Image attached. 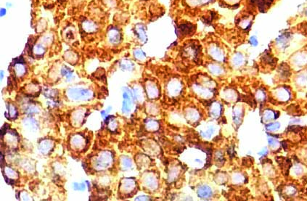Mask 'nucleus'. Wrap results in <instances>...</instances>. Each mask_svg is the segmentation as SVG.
<instances>
[{"instance_id":"f257e3e1","label":"nucleus","mask_w":307,"mask_h":201,"mask_svg":"<svg viewBox=\"0 0 307 201\" xmlns=\"http://www.w3.org/2000/svg\"><path fill=\"white\" fill-rule=\"evenodd\" d=\"M68 95L73 100H89L92 97V93L89 90L84 89H70L68 90Z\"/></svg>"},{"instance_id":"f03ea898","label":"nucleus","mask_w":307,"mask_h":201,"mask_svg":"<svg viewBox=\"0 0 307 201\" xmlns=\"http://www.w3.org/2000/svg\"><path fill=\"white\" fill-rule=\"evenodd\" d=\"M112 160V155L109 153H103L97 162V167L99 168L108 166Z\"/></svg>"},{"instance_id":"7ed1b4c3","label":"nucleus","mask_w":307,"mask_h":201,"mask_svg":"<svg viewBox=\"0 0 307 201\" xmlns=\"http://www.w3.org/2000/svg\"><path fill=\"white\" fill-rule=\"evenodd\" d=\"M108 39L110 42L113 44L118 43L121 38V35L119 33V31L117 29H110L108 31Z\"/></svg>"},{"instance_id":"20e7f679","label":"nucleus","mask_w":307,"mask_h":201,"mask_svg":"<svg viewBox=\"0 0 307 201\" xmlns=\"http://www.w3.org/2000/svg\"><path fill=\"white\" fill-rule=\"evenodd\" d=\"M129 91V90H128ZM128 91H124L123 92V106H122V110L123 113H127L129 112L130 108H131V104H132V101L131 99L129 96Z\"/></svg>"},{"instance_id":"39448f33","label":"nucleus","mask_w":307,"mask_h":201,"mask_svg":"<svg viewBox=\"0 0 307 201\" xmlns=\"http://www.w3.org/2000/svg\"><path fill=\"white\" fill-rule=\"evenodd\" d=\"M4 177H5V180L7 181V182H8V180H9V184H11V182H10V181H12V179H17L18 178V173L15 171L14 170H12V168H5V171H4Z\"/></svg>"},{"instance_id":"423d86ee","label":"nucleus","mask_w":307,"mask_h":201,"mask_svg":"<svg viewBox=\"0 0 307 201\" xmlns=\"http://www.w3.org/2000/svg\"><path fill=\"white\" fill-rule=\"evenodd\" d=\"M198 195L199 197L201 198H207L210 197L212 195V191L208 186H202L199 187L198 190Z\"/></svg>"},{"instance_id":"0eeeda50","label":"nucleus","mask_w":307,"mask_h":201,"mask_svg":"<svg viewBox=\"0 0 307 201\" xmlns=\"http://www.w3.org/2000/svg\"><path fill=\"white\" fill-rule=\"evenodd\" d=\"M52 147V143L51 141H49V140H44L39 144V150L43 154H46L48 152L51 150Z\"/></svg>"},{"instance_id":"6e6552de","label":"nucleus","mask_w":307,"mask_h":201,"mask_svg":"<svg viewBox=\"0 0 307 201\" xmlns=\"http://www.w3.org/2000/svg\"><path fill=\"white\" fill-rule=\"evenodd\" d=\"M83 29L87 32H94L97 30V25L89 20H86L82 24Z\"/></svg>"},{"instance_id":"1a4fd4ad","label":"nucleus","mask_w":307,"mask_h":201,"mask_svg":"<svg viewBox=\"0 0 307 201\" xmlns=\"http://www.w3.org/2000/svg\"><path fill=\"white\" fill-rule=\"evenodd\" d=\"M136 34L139 38L142 41H144L146 39V34H145V30L143 28V25L141 24H139L136 26Z\"/></svg>"},{"instance_id":"9d476101","label":"nucleus","mask_w":307,"mask_h":201,"mask_svg":"<svg viewBox=\"0 0 307 201\" xmlns=\"http://www.w3.org/2000/svg\"><path fill=\"white\" fill-rule=\"evenodd\" d=\"M24 124L26 127H28V129H30L32 131H35L38 128V125H37V123L36 122V120H34L33 118H26Z\"/></svg>"},{"instance_id":"9b49d317","label":"nucleus","mask_w":307,"mask_h":201,"mask_svg":"<svg viewBox=\"0 0 307 201\" xmlns=\"http://www.w3.org/2000/svg\"><path fill=\"white\" fill-rule=\"evenodd\" d=\"M61 74L67 78V80H71L73 78V72L69 68L66 67H63L61 69Z\"/></svg>"},{"instance_id":"f8f14e48","label":"nucleus","mask_w":307,"mask_h":201,"mask_svg":"<svg viewBox=\"0 0 307 201\" xmlns=\"http://www.w3.org/2000/svg\"><path fill=\"white\" fill-rule=\"evenodd\" d=\"M8 115L11 118H16L18 117V111L15 106L10 105L8 108Z\"/></svg>"},{"instance_id":"ddd939ff","label":"nucleus","mask_w":307,"mask_h":201,"mask_svg":"<svg viewBox=\"0 0 307 201\" xmlns=\"http://www.w3.org/2000/svg\"><path fill=\"white\" fill-rule=\"evenodd\" d=\"M33 52L36 55H42L45 52V48L44 47V45H42V44H38L36 46H34L33 47Z\"/></svg>"},{"instance_id":"4468645a","label":"nucleus","mask_w":307,"mask_h":201,"mask_svg":"<svg viewBox=\"0 0 307 201\" xmlns=\"http://www.w3.org/2000/svg\"><path fill=\"white\" fill-rule=\"evenodd\" d=\"M121 67L123 70H126V71H131L134 67L132 62H129L128 60H123L122 62L121 63Z\"/></svg>"},{"instance_id":"2eb2a0df","label":"nucleus","mask_w":307,"mask_h":201,"mask_svg":"<svg viewBox=\"0 0 307 201\" xmlns=\"http://www.w3.org/2000/svg\"><path fill=\"white\" fill-rule=\"evenodd\" d=\"M266 129L269 130V131H274V130L278 129L280 127V124L278 122H276L274 124H270L267 125L266 126Z\"/></svg>"},{"instance_id":"dca6fc26","label":"nucleus","mask_w":307,"mask_h":201,"mask_svg":"<svg viewBox=\"0 0 307 201\" xmlns=\"http://www.w3.org/2000/svg\"><path fill=\"white\" fill-rule=\"evenodd\" d=\"M73 188L76 190H79V191H83L86 188V185L84 183L81 184H78V183H73Z\"/></svg>"},{"instance_id":"f3484780","label":"nucleus","mask_w":307,"mask_h":201,"mask_svg":"<svg viewBox=\"0 0 307 201\" xmlns=\"http://www.w3.org/2000/svg\"><path fill=\"white\" fill-rule=\"evenodd\" d=\"M134 56H135V58H137L139 60H142L143 58H145V54L143 52L142 50L137 49L134 52Z\"/></svg>"},{"instance_id":"a211bd4d","label":"nucleus","mask_w":307,"mask_h":201,"mask_svg":"<svg viewBox=\"0 0 307 201\" xmlns=\"http://www.w3.org/2000/svg\"><path fill=\"white\" fill-rule=\"evenodd\" d=\"M123 165L125 168H129L132 166V162L129 158H125L123 159Z\"/></svg>"},{"instance_id":"6ab92c4d","label":"nucleus","mask_w":307,"mask_h":201,"mask_svg":"<svg viewBox=\"0 0 307 201\" xmlns=\"http://www.w3.org/2000/svg\"><path fill=\"white\" fill-rule=\"evenodd\" d=\"M26 112H27L28 114H31H31H34V113H38V109H37L36 108H35V107L31 106V107H29V108L27 109Z\"/></svg>"},{"instance_id":"aec40b11","label":"nucleus","mask_w":307,"mask_h":201,"mask_svg":"<svg viewBox=\"0 0 307 201\" xmlns=\"http://www.w3.org/2000/svg\"><path fill=\"white\" fill-rule=\"evenodd\" d=\"M301 129V127H300L299 126H289V127H288V130H289V131H294V132H296V133H297L298 131Z\"/></svg>"},{"instance_id":"412c9836","label":"nucleus","mask_w":307,"mask_h":201,"mask_svg":"<svg viewBox=\"0 0 307 201\" xmlns=\"http://www.w3.org/2000/svg\"><path fill=\"white\" fill-rule=\"evenodd\" d=\"M250 42L251 43V44L253 45V46H257V44H258V41H257V39H256V38H255V36H253V37H251V38H250Z\"/></svg>"},{"instance_id":"4be33fe9","label":"nucleus","mask_w":307,"mask_h":201,"mask_svg":"<svg viewBox=\"0 0 307 201\" xmlns=\"http://www.w3.org/2000/svg\"><path fill=\"white\" fill-rule=\"evenodd\" d=\"M277 143V141H276L275 139H272V138L269 139V144L271 146H274Z\"/></svg>"},{"instance_id":"5701e85b","label":"nucleus","mask_w":307,"mask_h":201,"mask_svg":"<svg viewBox=\"0 0 307 201\" xmlns=\"http://www.w3.org/2000/svg\"><path fill=\"white\" fill-rule=\"evenodd\" d=\"M136 200H150V199L148 198V197L147 196H140L138 197L137 198H136Z\"/></svg>"},{"instance_id":"b1692460","label":"nucleus","mask_w":307,"mask_h":201,"mask_svg":"<svg viewBox=\"0 0 307 201\" xmlns=\"http://www.w3.org/2000/svg\"><path fill=\"white\" fill-rule=\"evenodd\" d=\"M6 9H5V8H1V17H2V16H5V14H6Z\"/></svg>"},{"instance_id":"393cba45","label":"nucleus","mask_w":307,"mask_h":201,"mask_svg":"<svg viewBox=\"0 0 307 201\" xmlns=\"http://www.w3.org/2000/svg\"><path fill=\"white\" fill-rule=\"evenodd\" d=\"M267 153H268V150H267V149L265 148L264 150H262V152H260L259 155H265L266 154H267Z\"/></svg>"},{"instance_id":"a878e982","label":"nucleus","mask_w":307,"mask_h":201,"mask_svg":"<svg viewBox=\"0 0 307 201\" xmlns=\"http://www.w3.org/2000/svg\"><path fill=\"white\" fill-rule=\"evenodd\" d=\"M279 112H277V114L275 113V116H274V119H276V118H277L279 117Z\"/></svg>"},{"instance_id":"bb28decb","label":"nucleus","mask_w":307,"mask_h":201,"mask_svg":"<svg viewBox=\"0 0 307 201\" xmlns=\"http://www.w3.org/2000/svg\"><path fill=\"white\" fill-rule=\"evenodd\" d=\"M3 75H4V72L1 71V80H2V78H3Z\"/></svg>"}]
</instances>
